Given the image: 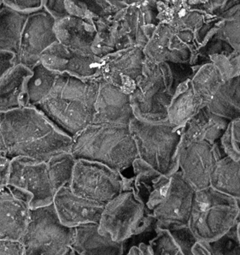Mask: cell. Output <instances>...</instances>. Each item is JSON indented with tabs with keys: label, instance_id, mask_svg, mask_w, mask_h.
Masks as SVG:
<instances>
[{
	"label": "cell",
	"instance_id": "cell-1",
	"mask_svg": "<svg viewBox=\"0 0 240 255\" xmlns=\"http://www.w3.org/2000/svg\"><path fill=\"white\" fill-rule=\"evenodd\" d=\"M0 133L10 159L46 162L54 156L70 152L73 143V137L32 106L0 112Z\"/></svg>",
	"mask_w": 240,
	"mask_h": 255
},
{
	"label": "cell",
	"instance_id": "cell-2",
	"mask_svg": "<svg viewBox=\"0 0 240 255\" xmlns=\"http://www.w3.org/2000/svg\"><path fill=\"white\" fill-rule=\"evenodd\" d=\"M99 83V79L59 74L50 94L36 108L73 138L93 123Z\"/></svg>",
	"mask_w": 240,
	"mask_h": 255
},
{
	"label": "cell",
	"instance_id": "cell-3",
	"mask_svg": "<svg viewBox=\"0 0 240 255\" xmlns=\"http://www.w3.org/2000/svg\"><path fill=\"white\" fill-rule=\"evenodd\" d=\"M188 64L152 62L146 59L142 75L130 94L135 116L149 122L167 121L168 109L179 87L192 79Z\"/></svg>",
	"mask_w": 240,
	"mask_h": 255
},
{
	"label": "cell",
	"instance_id": "cell-4",
	"mask_svg": "<svg viewBox=\"0 0 240 255\" xmlns=\"http://www.w3.org/2000/svg\"><path fill=\"white\" fill-rule=\"evenodd\" d=\"M70 153L121 173L139 158L130 126L115 124H91L73 138Z\"/></svg>",
	"mask_w": 240,
	"mask_h": 255
},
{
	"label": "cell",
	"instance_id": "cell-5",
	"mask_svg": "<svg viewBox=\"0 0 240 255\" xmlns=\"http://www.w3.org/2000/svg\"><path fill=\"white\" fill-rule=\"evenodd\" d=\"M130 128L139 158L163 175L178 170L182 128L166 122H149L135 118Z\"/></svg>",
	"mask_w": 240,
	"mask_h": 255
},
{
	"label": "cell",
	"instance_id": "cell-6",
	"mask_svg": "<svg viewBox=\"0 0 240 255\" xmlns=\"http://www.w3.org/2000/svg\"><path fill=\"white\" fill-rule=\"evenodd\" d=\"M237 200L212 187L196 192L189 227L196 239L212 243L238 224Z\"/></svg>",
	"mask_w": 240,
	"mask_h": 255
},
{
	"label": "cell",
	"instance_id": "cell-7",
	"mask_svg": "<svg viewBox=\"0 0 240 255\" xmlns=\"http://www.w3.org/2000/svg\"><path fill=\"white\" fill-rule=\"evenodd\" d=\"M72 229L61 224L53 204L30 209L19 239L23 255H76L70 247Z\"/></svg>",
	"mask_w": 240,
	"mask_h": 255
},
{
	"label": "cell",
	"instance_id": "cell-8",
	"mask_svg": "<svg viewBox=\"0 0 240 255\" xmlns=\"http://www.w3.org/2000/svg\"><path fill=\"white\" fill-rule=\"evenodd\" d=\"M157 220L132 190H124L104 205L99 232L112 241L125 243L133 237L156 229Z\"/></svg>",
	"mask_w": 240,
	"mask_h": 255
},
{
	"label": "cell",
	"instance_id": "cell-9",
	"mask_svg": "<svg viewBox=\"0 0 240 255\" xmlns=\"http://www.w3.org/2000/svg\"><path fill=\"white\" fill-rule=\"evenodd\" d=\"M121 172L97 162L76 160L69 187L75 194L106 205L125 189Z\"/></svg>",
	"mask_w": 240,
	"mask_h": 255
},
{
	"label": "cell",
	"instance_id": "cell-10",
	"mask_svg": "<svg viewBox=\"0 0 240 255\" xmlns=\"http://www.w3.org/2000/svg\"><path fill=\"white\" fill-rule=\"evenodd\" d=\"M7 185L28 199L30 209L50 205L57 192L46 162L25 157L11 159Z\"/></svg>",
	"mask_w": 240,
	"mask_h": 255
},
{
	"label": "cell",
	"instance_id": "cell-11",
	"mask_svg": "<svg viewBox=\"0 0 240 255\" xmlns=\"http://www.w3.org/2000/svg\"><path fill=\"white\" fill-rule=\"evenodd\" d=\"M55 19L44 8L28 13L22 30L15 64L32 69L45 50L58 41L54 32Z\"/></svg>",
	"mask_w": 240,
	"mask_h": 255
},
{
	"label": "cell",
	"instance_id": "cell-12",
	"mask_svg": "<svg viewBox=\"0 0 240 255\" xmlns=\"http://www.w3.org/2000/svg\"><path fill=\"white\" fill-rule=\"evenodd\" d=\"M196 190L178 170L170 176L166 197L153 211L156 229L189 226Z\"/></svg>",
	"mask_w": 240,
	"mask_h": 255
},
{
	"label": "cell",
	"instance_id": "cell-13",
	"mask_svg": "<svg viewBox=\"0 0 240 255\" xmlns=\"http://www.w3.org/2000/svg\"><path fill=\"white\" fill-rule=\"evenodd\" d=\"M146 57L143 48L131 46L102 58L100 80L131 94L143 75Z\"/></svg>",
	"mask_w": 240,
	"mask_h": 255
},
{
	"label": "cell",
	"instance_id": "cell-14",
	"mask_svg": "<svg viewBox=\"0 0 240 255\" xmlns=\"http://www.w3.org/2000/svg\"><path fill=\"white\" fill-rule=\"evenodd\" d=\"M221 158L217 144L191 142L181 147L178 170L196 191L205 190L211 187L213 172Z\"/></svg>",
	"mask_w": 240,
	"mask_h": 255
},
{
	"label": "cell",
	"instance_id": "cell-15",
	"mask_svg": "<svg viewBox=\"0 0 240 255\" xmlns=\"http://www.w3.org/2000/svg\"><path fill=\"white\" fill-rule=\"evenodd\" d=\"M40 63L59 74L89 80L100 79L102 58L94 54L72 50L57 41L43 52Z\"/></svg>",
	"mask_w": 240,
	"mask_h": 255
},
{
	"label": "cell",
	"instance_id": "cell-16",
	"mask_svg": "<svg viewBox=\"0 0 240 255\" xmlns=\"http://www.w3.org/2000/svg\"><path fill=\"white\" fill-rule=\"evenodd\" d=\"M146 59L157 64H194L197 52L181 40L174 28L166 24L157 25L143 49Z\"/></svg>",
	"mask_w": 240,
	"mask_h": 255
},
{
	"label": "cell",
	"instance_id": "cell-17",
	"mask_svg": "<svg viewBox=\"0 0 240 255\" xmlns=\"http://www.w3.org/2000/svg\"><path fill=\"white\" fill-rule=\"evenodd\" d=\"M135 118L130 94L100 80L92 124L130 126Z\"/></svg>",
	"mask_w": 240,
	"mask_h": 255
},
{
	"label": "cell",
	"instance_id": "cell-18",
	"mask_svg": "<svg viewBox=\"0 0 240 255\" xmlns=\"http://www.w3.org/2000/svg\"><path fill=\"white\" fill-rule=\"evenodd\" d=\"M132 167L134 175L126 178V190H133L147 211L152 214L166 197L171 175H163L139 158L135 160Z\"/></svg>",
	"mask_w": 240,
	"mask_h": 255
},
{
	"label": "cell",
	"instance_id": "cell-19",
	"mask_svg": "<svg viewBox=\"0 0 240 255\" xmlns=\"http://www.w3.org/2000/svg\"><path fill=\"white\" fill-rule=\"evenodd\" d=\"M52 204L61 224L70 229L89 223L99 224L105 205L75 194L69 185L56 192Z\"/></svg>",
	"mask_w": 240,
	"mask_h": 255
},
{
	"label": "cell",
	"instance_id": "cell-20",
	"mask_svg": "<svg viewBox=\"0 0 240 255\" xmlns=\"http://www.w3.org/2000/svg\"><path fill=\"white\" fill-rule=\"evenodd\" d=\"M28 201L7 185L0 187V241H19L29 217Z\"/></svg>",
	"mask_w": 240,
	"mask_h": 255
},
{
	"label": "cell",
	"instance_id": "cell-21",
	"mask_svg": "<svg viewBox=\"0 0 240 255\" xmlns=\"http://www.w3.org/2000/svg\"><path fill=\"white\" fill-rule=\"evenodd\" d=\"M125 8L111 16L94 21L97 34L92 52L96 56L103 58L109 54L136 46L133 44L130 29L124 19Z\"/></svg>",
	"mask_w": 240,
	"mask_h": 255
},
{
	"label": "cell",
	"instance_id": "cell-22",
	"mask_svg": "<svg viewBox=\"0 0 240 255\" xmlns=\"http://www.w3.org/2000/svg\"><path fill=\"white\" fill-rule=\"evenodd\" d=\"M211 63L221 73L224 80L240 74V49L215 34L199 49L193 67Z\"/></svg>",
	"mask_w": 240,
	"mask_h": 255
},
{
	"label": "cell",
	"instance_id": "cell-23",
	"mask_svg": "<svg viewBox=\"0 0 240 255\" xmlns=\"http://www.w3.org/2000/svg\"><path fill=\"white\" fill-rule=\"evenodd\" d=\"M54 32L58 42L68 49L94 54L92 46L97 34L94 21L76 16H63L55 19Z\"/></svg>",
	"mask_w": 240,
	"mask_h": 255
},
{
	"label": "cell",
	"instance_id": "cell-24",
	"mask_svg": "<svg viewBox=\"0 0 240 255\" xmlns=\"http://www.w3.org/2000/svg\"><path fill=\"white\" fill-rule=\"evenodd\" d=\"M230 121L205 106L183 128L181 147L194 142H206L214 145Z\"/></svg>",
	"mask_w": 240,
	"mask_h": 255
},
{
	"label": "cell",
	"instance_id": "cell-25",
	"mask_svg": "<svg viewBox=\"0 0 240 255\" xmlns=\"http://www.w3.org/2000/svg\"><path fill=\"white\" fill-rule=\"evenodd\" d=\"M98 223L72 229L70 247L79 255H124L125 244L112 241L99 232Z\"/></svg>",
	"mask_w": 240,
	"mask_h": 255
},
{
	"label": "cell",
	"instance_id": "cell-26",
	"mask_svg": "<svg viewBox=\"0 0 240 255\" xmlns=\"http://www.w3.org/2000/svg\"><path fill=\"white\" fill-rule=\"evenodd\" d=\"M32 70L20 64L9 69L0 79V112L28 106L26 87Z\"/></svg>",
	"mask_w": 240,
	"mask_h": 255
},
{
	"label": "cell",
	"instance_id": "cell-27",
	"mask_svg": "<svg viewBox=\"0 0 240 255\" xmlns=\"http://www.w3.org/2000/svg\"><path fill=\"white\" fill-rule=\"evenodd\" d=\"M206 105L195 93L190 79L179 87L172 98L168 109L167 121L175 127L183 128Z\"/></svg>",
	"mask_w": 240,
	"mask_h": 255
},
{
	"label": "cell",
	"instance_id": "cell-28",
	"mask_svg": "<svg viewBox=\"0 0 240 255\" xmlns=\"http://www.w3.org/2000/svg\"><path fill=\"white\" fill-rule=\"evenodd\" d=\"M28 15L6 5L0 9V54L17 55Z\"/></svg>",
	"mask_w": 240,
	"mask_h": 255
},
{
	"label": "cell",
	"instance_id": "cell-29",
	"mask_svg": "<svg viewBox=\"0 0 240 255\" xmlns=\"http://www.w3.org/2000/svg\"><path fill=\"white\" fill-rule=\"evenodd\" d=\"M207 106L229 121L240 118V74L225 81Z\"/></svg>",
	"mask_w": 240,
	"mask_h": 255
},
{
	"label": "cell",
	"instance_id": "cell-30",
	"mask_svg": "<svg viewBox=\"0 0 240 255\" xmlns=\"http://www.w3.org/2000/svg\"><path fill=\"white\" fill-rule=\"evenodd\" d=\"M211 187L236 200H240V159H220L213 172Z\"/></svg>",
	"mask_w": 240,
	"mask_h": 255
},
{
	"label": "cell",
	"instance_id": "cell-31",
	"mask_svg": "<svg viewBox=\"0 0 240 255\" xmlns=\"http://www.w3.org/2000/svg\"><path fill=\"white\" fill-rule=\"evenodd\" d=\"M26 87L27 105L37 107L50 94L59 73L45 67L41 63L34 66Z\"/></svg>",
	"mask_w": 240,
	"mask_h": 255
},
{
	"label": "cell",
	"instance_id": "cell-32",
	"mask_svg": "<svg viewBox=\"0 0 240 255\" xmlns=\"http://www.w3.org/2000/svg\"><path fill=\"white\" fill-rule=\"evenodd\" d=\"M194 75L191 79L192 86L196 95L208 106L225 82L218 69L211 64L195 67Z\"/></svg>",
	"mask_w": 240,
	"mask_h": 255
},
{
	"label": "cell",
	"instance_id": "cell-33",
	"mask_svg": "<svg viewBox=\"0 0 240 255\" xmlns=\"http://www.w3.org/2000/svg\"><path fill=\"white\" fill-rule=\"evenodd\" d=\"M76 159L70 152L54 156L46 161L52 184L56 191L70 184Z\"/></svg>",
	"mask_w": 240,
	"mask_h": 255
},
{
	"label": "cell",
	"instance_id": "cell-34",
	"mask_svg": "<svg viewBox=\"0 0 240 255\" xmlns=\"http://www.w3.org/2000/svg\"><path fill=\"white\" fill-rule=\"evenodd\" d=\"M217 34L240 49V1L221 16Z\"/></svg>",
	"mask_w": 240,
	"mask_h": 255
},
{
	"label": "cell",
	"instance_id": "cell-35",
	"mask_svg": "<svg viewBox=\"0 0 240 255\" xmlns=\"http://www.w3.org/2000/svg\"><path fill=\"white\" fill-rule=\"evenodd\" d=\"M222 158L240 159V118L232 120L217 142Z\"/></svg>",
	"mask_w": 240,
	"mask_h": 255
},
{
	"label": "cell",
	"instance_id": "cell-36",
	"mask_svg": "<svg viewBox=\"0 0 240 255\" xmlns=\"http://www.w3.org/2000/svg\"><path fill=\"white\" fill-rule=\"evenodd\" d=\"M155 232L156 236L148 244L152 255H184L169 231L157 229Z\"/></svg>",
	"mask_w": 240,
	"mask_h": 255
},
{
	"label": "cell",
	"instance_id": "cell-37",
	"mask_svg": "<svg viewBox=\"0 0 240 255\" xmlns=\"http://www.w3.org/2000/svg\"><path fill=\"white\" fill-rule=\"evenodd\" d=\"M214 255H240V244L237 226L225 236L211 243Z\"/></svg>",
	"mask_w": 240,
	"mask_h": 255
},
{
	"label": "cell",
	"instance_id": "cell-38",
	"mask_svg": "<svg viewBox=\"0 0 240 255\" xmlns=\"http://www.w3.org/2000/svg\"><path fill=\"white\" fill-rule=\"evenodd\" d=\"M238 2L237 0H209L202 5L190 7L202 10L213 17L219 18Z\"/></svg>",
	"mask_w": 240,
	"mask_h": 255
},
{
	"label": "cell",
	"instance_id": "cell-39",
	"mask_svg": "<svg viewBox=\"0 0 240 255\" xmlns=\"http://www.w3.org/2000/svg\"><path fill=\"white\" fill-rule=\"evenodd\" d=\"M44 0H4V5L25 13H31L43 8Z\"/></svg>",
	"mask_w": 240,
	"mask_h": 255
},
{
	"label": "cell",
	"instance_id": "cell-40",
	"mask_svg": "<svg viewBox=\"0 0 240 255\" xmlns=\"http://www.w3.org/2000/svg\"><path fill=\"white\" fill-rule=\"evenodd\" d=\"M43 7L55 19L67 16L64 0H44Z\"/></svg>",
	"mask_w": 240,
	"mask_h": 255
},
{
	"label": "cell",
	"instance_id": "cell-41",
	"mask_svg": "<svg viewBox=\"0 0 240 255\" xmlns=\"http://www.w3.org/2000/svg\"><path fill=\"white\" fill-rule=\"evenodd\" d=\"M0 255H23L19 241H0Z\"/></svg>",
	"mask_w": 240,
	"mask_h": 255
},
{
	"label": "cell",
	"instance_id": "cell-42",
	"mask_svg": "<svg viewBox=\"0 0 240 255\" xmlns=\"http://www.w3.org/2000/svg\"><path fill=\"white\" fill-rule=\"evenodd\" d=\"M11 159L5 154H0V187H6L10 176Z\"/></svg>",
	"mask_w": 240,
	"mask_h": 255
},
{
	"label": "cell",
	"instance_id": "cell-43",
	"mask_svg": "<svg viewBox=\"0 0 240 255\" xmlns=\"http://www.w3.org/2000/svg\"><path fill=\"white\" fill-rule=\"evenodd\" d=\"M15 64V55L11 53L0 54V79Z\"/></svg>",
	"mask_w": 240,
	"mask_h": 255
},
{
	"label": "cell",
	"instance_id": "cell-44",
	"mask_svg": "<svg viewBox=\"0 0 240 255\" xmlns=\"http://www.w3.org/2000/svg\"><path fill=\"white\" fill-rule=\"evenodd\" d=\"M124 255H152V253L149 244L139 243V244L132 246L127 254Z\"/></svg>",
	"mask_w": 240,
	"mask_h": 255
},
{
	"label": "cell",
	"instance_id": "cell-45",
	"mask_svg": "<svg viewBox=\"0 0 240 255\" xmlns=\"http://www.w3.org/2000/svg\"><path fill=\"white\" fill-rule=\"evenodd\" d=\"M117 10H121L130 5L142 3L144 0H108Z\"/></svg>",
	"mask_w": 240,
	"mask_h": 255
},
{
	"label": "cell",
	"instance_id": "cell-46",
	"mask_svg": "<svg viewBox=\"0 0 240 255\" xmlns=\"http://www.w3.org/2000/svg\"><path fill=\"white\" fill-rule=\"evenodd\" d=\"M0 154H5V155H7V151H6L5 146H4V142H3L1 133H0Z\"/></svg>",
	"mask_w": 240,
	"mask_h": 255
},
{
	"label": "cell",
	"instance_id": "cell-47",
	"mask_svg": "<svg viewBox=\"0 0 240 255\" xmlns=\"http://www.w3.org/2000/svg\"><path fill=\"white\" fill-rule=\"evenodd\" d=\"M237 232H238V238H239L240 244V223H238L237 226Z\"/></svg>",
	"mask_w": 240,
	"mask_h": 255
},
{
	"label": "cell",
	"instance_id": "cell-48",
	"mask_svg": "<svg viewBox=\"0 0 240 255\" xmlns=\"http://www.w3.org/2000/svg\"><path fill=\"white\" fill-rule=\"evenodd\" d=\"M238 209H239V216H238V223H240V200H237Z\"/></svg>",
	"mask_w": 240,
	"mask_h": 255
},
{
	"label": "cell",
	"instance_id": "cell-49",
	"mask_svg": "<svg viewBox=\"0 0 240 255\" xmlns=\"http://www.w3.org/2000/svg\"><path fill=\"white\" fill-rule=\"evenodd\" d=\"M4 5V0H0V9H1Z\"/></svg>",
	"mask_w": 240,
	"mask_h": 255
},
{
	"label": "cell",
	"instance_id": "cell-50",
	"mask_svg": "<svg viewBox=\"0 0 240 255\" xmlns=\"http://www.w3.org/2000/svg\"><path fill=\"white\" fill-rule=\"evenodd\" d=\"M237 1H240V0H237Z\"/></svg>",
	"mask_w": 240,
	"mask_h": 255
},
{
	"label": "cell",
	"instance_id": "cell-51",
	"mask_svg": "<svg viewBox=\"0 0 240 255\" xmlns=\"http://www.w3.org/2000/svg\"><path fill=\"white\" fill-rule=\"evenodd\" d=\"M185 1H187H187H188V0H185Z\"/></svg>",
	"mask_w": 240,
	"mask_h": 255
}]
</instances>
